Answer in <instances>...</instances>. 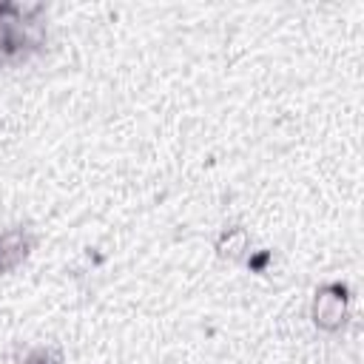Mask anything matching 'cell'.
Wrapping results in <instances>:
<instances>
[{"label": "cell", "instance_id": "cell-1", "mask_svg": "<svg viewBox=\"0 0 364 364\" xmlns=\"http://www.w3.org/2000/svg\"><path fill=\"white\" fill-rule=\"evenodd\" d=\"M350 287L344 282H324L313 293L310 318L321 333H341L350 321Z\"/></svg>", "mask_w": 364, "mask_h": 364}, {"label": "cell", "instance_id": "cell-3", "mask_svg": "<svg viewBox=\"0 0 364 364\" xmlns=\"http://www.w3.org/2000/svg\"><path fill=\"white\" fill-rule=\"evenodd\" d=\"M247 250H250V236H247V230L239 228V225L225 228V230L219 233V239H216V253H219L222 259L239 262Z\"/></svg>", "mask_w": 364, "mask_h": 364}, {"label": "cell", "instance_id": "cell-4", "mask_svg": "<svg viewBox=\"0 0 364 364\" xmlns=\"http://www.w3.org/2000/svg\"><path fill=\"white\" fill-rule=\"evenodd\" d=\"M20 364H63V353L57 347H34L23 355Z\"/></svg>", "mask_w": 364, "mask_h": 364}, {"label": "cell", "instance_id": "cell-2", "mask_svg": "<svg viewBox=\"0 0 364 364\" xmlns=\"http://www.w3.org/2000/svg\"><path fill=\"white\" fill-rule=\"evenodd\" d=\"M37 239L28 228L23 225H11V228H0V273H14L17 267H23L34 250Z\"/></svg>", "mask_w": 364, "mask_h": 364}]
</instances>
